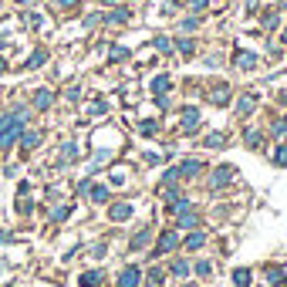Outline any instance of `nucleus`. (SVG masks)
<instances>
[{"instance_id": "34", "label": "nucleus", "mask_w": 287, "mask_h": 287, "mask_svg": "<svg viewBox=\"0 0 287 287\" xmlns=\"http://www.w3.org/2000/svg\"><path fill=\"white\" fill-rule=\"evenodd\" d=\"M257 142H260V132L250 129V132H247V145H257Z\"/></svg>"}, {"instance_id": "16", "label": "nucleus", "mask_w": 287, "mask_h": 287, "mask_svg": "<svg viewBox=\"0 0 287 287\" xmlns=\"http://www.w3.org/2000/svg\"><path fill=\"white\" fill-rule=\"evenodd\" d=\"M267 284L281 287V284H284V270H281V267H274V270H267Z\"/></svg>"}, {"instance_id": "37", "label": "nucleus", "mask_w": 287, "mask_h": 287, "mask_svg": "<svg viewBox=\"0 0 287 287\" xmlns=\"http://www.w3.org/2000/svg\"><path fill=\"white\" fill-rule=\"evenodd\" d=\"M189 7H193V10H203V7H206V0H189Z\"/></svg>"}, {"instance_id": "30", "label": "nucleus", "mask_w": 287, "mask_h": 287, "mask_svg": "<svg viewBox=\"0 0 287 287\" xmlns=\"http://www.w3.org/2000/svg\"><path fill=\"white\" fill-rule=\"evenodd\" d=\"M223 142H226V139H223L219 132H216V135H210V139H206V145H210V149H216V145H223Z\"/></svg>"}, {"instance_id": "35", "label": "nucleus", "mask_w": 287, "mask_h": 287, "mask_svg": "<svg viewBox=\"0 0 287 287\" xmlns=\"http://www.w3.org/2000/svg\"><path fill=\"white\" fill-rule=\"evenodd\" d=\"M287 132V122H274V135H284Z\"/></svg>"}, {"instance_id": "8", "label": "nucleus", "mask_w": 287, "mask_h": 287, "mask_svg": "<svg viewBox=\"0 0 287 287\" xmlns=\"http://www.w3.org/2000/svg\"><path fill=\"white\" fill-rule=\"evenodd\" d=\"M101 281H105L101 270H88V274H81V287H98Z\"/></svg>"}, {"instance_id": "33", "label": "nucleus", "mask_w": 287, "mask_h": 287, "mask_svg": "<svg viewBox=\"0 0 287 287\" xmlns=\"http://www.w3.org/2000/svg\"><path fill=\"white\" fill-rule=\"evenodd\" d=\"M196 24H200L196 17H186V20H183V31H196Z\"/></svg>"}, {"instance_id": "31", "label": "nucleus", "mask_w": 287, "mask_h": 287, "mask_svg": "<svg viewBox=\"0 0 287 287\" xmlns=\"http://www.w3.org/2000/svg\"><path fill=\"white\" fill-rule=\"evenodd\" d=\"M149 284H152V287L162 284V270H152V274H149Z\"/></svg>"}, {"instance_id": "18", "label": "nucleus", "mask_w": 287, "mask_h": 287, "mask_svg": "<svg viewBox=\"0 0 287 287\" xmlns=\"http://www.w3.org/2000/svg\"><path fill=\"white\" fill-rule=\"evenodd\" d=\"M88 193H91V200H95V203H105V200H108V189H105V186H91Z\"/></svg>"}, {"instance_id": "4", "label": "nucleus", "mask_w": 287, "mask_h": 287, "mask_svg": "<svg viewBox=\"0 0 287 287\" xmlns=\"http://www.w3.org/2000/svg\"><path fill=\"white\" fill-rule=\"evenodd\" d=\"M183 129H186V132H196V129H200V112H196V108H186V112H183Z\"/></svg>"}, {"instance_id": "11", "label": "nucleus", "mask_w": 287, "mask_h": 287, "mask_svg": "<svg viewBox=\"0 0 287 287\" xmlns=\"http://www.w3.org/2000/svg\"><path fill=\"white\" fill-rule=\"evenodd\" d=\"M152 91H155V98H162V95L169 91V78H166V74H162V78H155V81H152Z\"/></svg>"}, {"instance_id": "23", "label": "nucleus", "mask_w": 287, "mask_h": 287, "mask_svg": "<svg viewBox=\"0 0 287 287\" xmlns=\"http://www.w3.org/2000/svg\"><path fill=\"white\" fill-rule=\"evenodd\" d=\"M125 17H129V10H122V7H118V10H112V14H108L105 20H112V24H122Z\"/></svg>"}, {"instance_id": "25", "label": "nucleus", "mask_w": 287, "mask_h": 287, "mask_svg": "<svg viewBox=\"0 0 287 287\" xmlns=\"http://www.w3.org/2000/svg\"><path fill=\"white\" fill-rule=\"evenodd\" d=\"M74 155H78V149H74V145L68 142V145H65V155H61V166H65V162H71Z\"/></svg>"}, {"instance_id": "19", "label": "nucleus", "mask_w": 287, "mask_h": 287, "mask_svg": "<svg viewBox=\"0 0 287 287\" xmlns=\"http://www.w3.org/2000/svg\"><path fill=\"white\" fill-rule=\"evenodd\" d=\"M203 240H206L203 233H189V236H186V247H189V250H200V247H203Z\"/></svg>"}, {"instance_id": "27", "label": "nucleus", "mask_w": 287, "mask_h": 287, "mask_svg": "<svg viewBox=\"0 0 287 287\" xmlns=\"http://www.w3.org/2000/svg\"><path fill=\"white\" fill-rule=\"evenodd\" d=\"M155 48H159L162 54H169V51H172V41H169V37H159V41H155Z\"/></svg>"}, {"instance_id": "17", "label": "nucleus", "mask_w": 287, "mask_h": 287, "mask_svg": "<svg viewBox=\"0 0 287 287\" xmlns=\"http://www.w3.org/2000/svg\"><path fill=\"white\" fill-rule=\"evenodd\" d=\"M210 101H213V105H226V101H230V91H226V88H216L213 95H210Z\"/></svg>"}, {"instance_id": "26", "label": "nucleus", "mask_w": 287, "mask_h": 287, "mask_svg": "<svg viewBox=\"0 0 287 287\" xmlns=\"http://www.w3.org/2000/svg\"><path fill=\"white\" fill-rule=\"evenodd\" d=\"M274 162H277V166H287V145H281V149L274 152Z\"/></svg>"}, {"instance_id": "2", "label": "nucleus", "mask_w": 287, "mask_h": 287, "mask_svg": "<svg viewBox=\"0 0 287 287\" xmlns=\"http://www.w3.org/2000/svg\"><path fill=\"white\" fill-rule=\"evenodd\" d=\"M139 281H142V270L139 267H125L122 277H118V287H139Z\"/></svg>"}, {"instance_id": "13", "label": "nucleus", "mask_w": 287, "mask_h": 287, "mask_svg": "<svg viewBox=\"0 0 287 287\" xmlns=\"http://www.w3.org/2000/svg\"><path fill=\"white\" fill-rule=\"evenodd\" d=\"M233 284L236 287H250V270L243 267V270H233Z\"/></svg>"}, {"instance_id": "36", "label": "nucleus", "mask_w": 287, "mask_h": 287, "mask_svg": "<svg viewBox=\"0 0 287 287\" xmlns=\"http://www.w3.org/2000/svg\"><path fill=\"white\" fill-rule=\"evenodd\" d=\"M155 132V122H142V135H152Z\"/></svg>"}, {"instance_id": "3", "label": "nucleus", "mask_w": 287, "mask_h": 287, "mask_svg": "<svg viewBox=\"0 0 287 287\" xmlns=\"http://www.w3.org/2000/svg\"><path fill=\"white\" fill-rule=\"evenodd\" d=\"M179 247V236L172 233V230H166L162 236H159V253H169V250H176Z\"/></svg>"}, {"instance_id": "20", "label": "nucleus", "mask_w": 287, "mask_h": 287, "mask_svg": "<svg viewBox=\"0 0 287 287\" xmlns=\"http://www.w3.org/2000/svg\"><path fill=\"white\" fill-rule=\"evenodd\" d=\"M200 219H196V213H189V210H183L179 213V226H196Z\"/></svg>"}, {"instance_id": "6", "label": "nucleus", "mask_w": 287, "mask_h": 287, "mask_svg": "<svg viewBox=\"0 0 287 287\" xmlns=\"http://www.w3.org/2000/svg\"><path fill=\"white\" fill-rule=\"evenodd\" d=\"M41 139H44L41 132H20V145H24V152H27V149H37Z\"/></svg>"}, {"instance_id": "24", "label": "nucleus", "mask_w": 287, "mask_h": 287, "mask_svg": "<svg viewBox=\"0 0 287 287\" xmlns=\"http://www.w3.org/2000/svg\"><path fill=\"white\" fill-rule=\"evenodd\" d=\"M172 274H176V277H186V274H189V264H186V260H176V264H172Z\"/></svg>"}, {"instance_id": "39", "label": "nucleus", "mask_w": 287, "mask_h": 287, "mask_svg": "<svg viewBox=\"0 0 287 287\" xmlns=\"http://www.w3.org/2000/svg\"><path fill=\"white\" fill-rule=\"evenodd\" d=\"M3 71H7V65H3V61H0V74H3Z\"/></svg>"}, {"instance_id": "22", "label": "nucleus", "mask_w": 287, "mask_h": 287, "mask_svg": "<svg viewBox=\"0 0 287 287\" xmlns=\"http://www.w3.org/2000/svg\"><path fill=\"white\" fill-rule=\"evenodd\" d=\"M145 243H149V230H142L139 236H132V250H142Z\"/></svg>"}, {"instance_id": "38", "label": "nucleus", "mask_w": 287, "mask_h": 287, "mask_svg": "<svg viewBox=\"0 0 287 287\" xmlns=\"http://www.w3.org/2000/svg\"><path fill=\"white\" fill-rule=\"evenodd\" d=\"M54 3H61V7H71V3H78V0H54Z\"/></svg>"}, {"instance_id": "15", "label": "nucleus", "mask_w": 287, "mask_h": 287, "mask_svg": "<svg viewBox=\"0 0 287 287\" xmlns=\"http://www.w3.org/2000/svg\"><path fill=\"white\" fill-rule=\"evenodd\" d=\"M44 61H48V51H34V54H31V61H27V68L34 71V68H41Z\"/></svg>"}, {"instance_id": "10", "label": "nucleus", "mask_w": 287, "mask_h": 287, "mask_svg": "<svg viewBox=\"0 0 287 287\" xmlns=\"http://www.w3.org/2000/svg\"><path fill=\"white\" fill-rule=\"evenodd\" d=\"M230 176H233V169H230V166H219V169L213 172V186H226Z\"/></svg>"}, {"instance_id": "28", "label": "nucleus", "mask_w": 287, "mask_h": 287, "mask_svg": "<svg viewBox=\"0 0 287 287\" xmlns=\"http://www.w3.org/2000/svg\"><path fill=\"white\" fill-rule=\"evenodd\" d=\"M122 58H129V51H125V48H112V54H108V61H122Z\"/></svg>"}, {"instance_id": "7", "label": "nucleus", "mask_w": 287, "mask_h": 287, "mask_svg": "<svg viewBox=\"0 0 287 287\" xmlns=\"http://www.w3.org/2000/svg\"><path fill=\"white\" fill-rule=\"evenodd\" d=\"M51 101H54V95H51L48 88H41V91L34 95V108H41V112H44V108H51Z\"/></svg>"}, {"instance_id": "21", "label": "nucleus", "mask_w": 287, "mask_h": 287, "mask_svg": "<svg viewBox=\"0 0 287 287\" xmlns=\"http://www.w3.org/2000/svg\"><path fill=\"white\" fill-rule=\"evenodd\" d=\"M253 65H257L253 54H236V68H253Z\"/></svg>"}, {"instance_id": "1", "label": "nucleus", "mask_w": 287, "mask_h": 287, "mask_svg": "<svg viewBox=\"0 0 287 287\" xmlns=\"http://www.w3.org/2000/svg\"><path fill=\"white\" fill-rule=\"evenodd\" d=\"M24 122H27V108H17V112H10V115L0 118V149H10V145L20 139Z\"/></svg>"}, {"instance_id": "14", "label": "nucleus", "mask_w": 287, "mask_h": 287, "mask_svg": "<svg viewBox=\"0 0 287 287\" xmlns=\"http://www.w3.org/2000/svg\"><path fill=\"white\" fill-rule=\"evenodd\" d=\"M172 44L179 48V54H193V51H196V44H193L189 37H179V41H172Z\"/></svg>"}, {"instance_id": "12", "label": "nucleus", "mask_w": 287, "mask_h": 287, "mask_svg": "<svg viewBox=\"0 0 287 287\" xmlns=\"http://www.w3.org/2000/svg\"><path fill=\"white\" fill-rule=\"evenodd\" d=\"M253 105H257V101H253V95H247V98H240V101H236V112H240V115H250V112H253Z\"/></svg>"}, {"instance_id": "40", "label": "nucleus", "mask_w": 287, "mask_h": 287, "mask_svg": "<svg viewBox=\"0 0 287 287\" xmlns=\"http://www.w3.org/2000/svg\"><path fill=\"white\" fill-rule=\"evenodd\" d=\"M24 3H31V0H24Z\"/></svg>"}, {"instance_id": "5", "label": "nucleus", "mask_w": 287, "mask_h": 287, "mask_svg": "<svg viewBox=\"0 0 287 287\" xmlns=\"http://www.w3.org/2000/svg\"><path fill=\"white\" fill-rule=\"evenodd\" d=\"M108 216H112L115 223L129 219V216H132V203H118V206H112V210H108Z\"/></svg>"}, {"instance_id": "29", "label": "nucleus", "mask_w": 287, "mask_h": 287, "mask_svg": "<svg viewBox=\"0 0 287 287\" xmlns=\"http://www.w3.org/2000/svg\"><path fill=\"white\" fill-rule=\"evenodd\" d=\"M210 270H213L210 260H200V264H196V274H200V277H210Z\"/></svg>"}, {"instance_id": "32", "label": "nucleus", "mask_w": 287, "mask_h": 287, "mask_svg": "<svg viewBox=\"0 0 287 287\" xmlns=\"http://www.w3.org/2000/svg\"><path fill=\"white\" fill-rule=\"evenodd\" d=\"M68 213H71V206H58V210H54V213H51V216H54V219H65V216H68Z\"/></svg>"}, {"instance_id": "9", "label": "nucleus", "mask_w": 287, "mask_h": 287, "mask_svg": "<svg viewBox=\"0 0 287 287\" xmlns=\"http://www.w3.org/2000/svg\"><path fill=\"white\" fill-rule=\"evenodd\" d=\"M200 169H203V162H200V159H186V162L179 166V176H196Z\"/></svg>"}]
</instances>
